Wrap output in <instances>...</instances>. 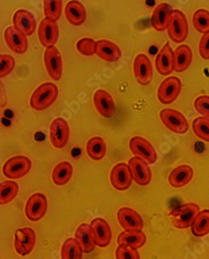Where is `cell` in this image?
I'll return each instance as SVG.
<instances>
[{
  "label": "cell",
  "mask_w": 209,
  "mask_h": 259,
  "mask_svg": "<svg viewBox=\"0 0 209 259\" xmlns=\"http://www.w3.org/2000/svg\"><path fill=\"white\" fill-rule=\"evenodd\" d=\"M193 25L198 32L205 34L209 31V12L200 9L193 16Z\"/></svg>",
  "instance_id": "obj_34"
},
{
  "label": "cell",
  "mask_w": 209,
  "mask_h": 259,
  "mask_svg": "<svg viewBox=\"0 0 209 259\" xmlns=\"http://www.w3.org/2000/svg\"><path fill=\"white\" fill-rule=\"evenodd\" d=\"M65 16L68 22L72 25H81L86 20V10L81 2L72 0L65 7Z\"/></svg>",
  "instance_id": "obj_25"
},
{
  "label": "cell",
  "mask_w": 209,
  "mask_h": 259,
  "mask_svg": "<svg viewBox=\"0 0 209 259\" xmlns=\"http://www.w3.org/2000/svg\"><path fill=\"white\" fill-rule=\"evenodd\" d=\"M73 175L72 164L69 162H61L56 165L52 171V181L58 186L66 185L71 179Z\"/></svg>",
  "instance_id": "obj_29"
},
{
  "label": "cell",
  "mask_w": 209,
  "mask_h": 259,
  "mask_svg": "<svg viewBox=\"0 0 209 259\" xmlns=\"http://www.w3.org/2000/svg\"><path fill=\"white\" fill-rule=\"evenodd\" d=\"M133 179L130 167L127 163H117L113 167L110 173L112 185L118 191H125L129 189Z\"/></svg>",
  "instance_id": "obj_12"
},
{
  "label": "cell",
  "mask_w": 209,
  "mask_h": 259,
  "mask_svg": "<svg viewBox=\"0 0 209 259\" xmlns=\"http://www.w3.org/2000/svg\"><path fill=\"white\" fill-rule=\"evenodd\" d=\"M172 7L162 3L155 7L152 16V26L157 31L168 30L172 19Z\"/></svg>",
  "instance_id": "obj_21"
},
{
  "label": "cell",
  "mask_w": 209,
  "mask_h": 259,
  "mask_svg": "<svg viewBox=\"0 0 209 259\" xmlns=\"http://www.w3.org/2000/svg\"><path fill=\"white\" fill-rule=\"evenodd\" d=\"M107 150L106 142L101 137H93L87 143V153L92 160H101L107 153Z\"/></svg>",
  "instance_id": "obj_30"
},
{
  "label": "cell",
  "mask_w": 209,
  "mask_h": 259,
  "mask_svg": "<svg viewBox=\"0 0 209 259\" xmlns=\"http://www.w3.org/2000/svg\"><path fill=\"white\" fill-rule=\"evenodd\" d=\"M39 39L44 47H53L59 38V27L54 20L44 18L39 27Z\"/></svg>",
  "instance_id": "obj_15"
},
{
  "label": "cell",
  "mask_w": 209,
  "mask_h": 259,
  "mask_svg": "<svg viewBox=\"0 0 209 259\" xmlns=\"http://www.w3.org/2000/svg\"><path fill=\"white\" fill-rule=\"evenodd\" d=\"M75 237L82 247L84 252L88 254L94 251L96 244L93 238L91 227L88 224H81L75 231Z\"/></svg>",
  "instance_id": "obj_27"
},
{
  "label": "cell",
  "mask_w": 209,
  "mask_h": 259,
  "mask_svg": "<svg viewBox=\"0 0 209 259\" xmlns=\"http://www.w3.org/2000/svg\"><path fill=\"white\" fill-rule=\"evenodd\" d=\"M15 66V59L10 55H2L0 57V77L4 78L11 73Z\"/></svg>",
  "instance_id": "obj_38"
},
{
  "label": "cell",
  "mask_w": 209,
  "mask_h": 259,
  "mask_svg": "<svg viewBox=\"0 0 209 259\" xmlns=\"http://www.w3.org/2000/svg\"><path fill=\"white\" fill-rule=\"evenodd\" d=\"M4 38L9 49L16 54H24L28 48L27 35L14 27H8L4 31Z\"/></svg>",
  "instance_id": "obj_14"
},
{
  "label": "cell",
  "mask_w": 209,
  "mask_h": 259,
  "mask_svg": "<svg viewBox=\"0 0 209 259\" xmlns=\"http://www.w3.org/2000/svg\"><path fill=\"white\" fill-rule=\"evenodd\" d=\"M147 237L142 231H124L117 237L119 245H127L138 249L145 245Z\"/></svg>",
  "instance_id": "obj_26"
},
{
  "label": "cell",
  "mask_w": 209,
  "mask_h": 259,
  "mask_svg": "<svg viewBox=\"0 0 209 259\" xmlns=\"http://www.w3.org/2000/svg\"><path fill=\"white\" fill-rule=\"evenodd\" d=\"M97 41L89 37L80 39L77 43V49L82 56H91L96 53Z\"/></svg>",
  "instance_id": "obj_37"
},
{
  "label": "cell",
  "mask_w": 209,
  "mask_h": 259,
  "mask_svg": "<svg viewBox=\"0 0 209 259\" xmlns=\"http://www.w3.org/2000/svg\"><path fill=\"white\" fill-rule=\"evenodd\" d=\"M31 168V161L25 156H16L9 159L3 167L6 177L10 179H20L24 177Z\"/></svg>",
  "instance_id": "obj_4"
},
{
  "label": "cell",
  "mask_w": 209,
  "mask_h": 259,
  "mask_svg": "<svg viewBox=\"0 0 209 259\" xmlns=\"http://www.w3.org/2000/svg\"><path fill=\"white\" fill-rule=\"evenodd\" d=\"M49 138L55 148H63L67 144L69 138V127L67 121L62 118L53 120L49 130Z\"/></svg>",
  "instance_id": "obj_9"
},
{
  "label": "cell",
  "mask_w": 209,
  "mask_h": 259,
  "mask_svg": "<svg viewBox=\"0 0 209 259\" xmlns=\"http://www.w3.org/2000/svg\"><path fill=\"white\" fill-rule=\"evenodd\" d=\"M175 54V69L177 72L187 70L191 66L193 59V53L191 48L187 45L177 47L174 52Z\"/></svg>",
  "instance_id": "obj_28"
},
{
  "label": "cell",
  "mask_w": 209,
  "mask_h": 259,
  "mask_svg": "<svg viewBox=\"0 0 209 259\" xmlns=\"http://www.w3.org/2000/svg\"><path fill=\"white\" fill-rule=\"evenodd\" d=\"M48 202L46 197L42 193L33 194L25 205V215L29 221L36 222L46 215Z\"/></svg>",
  "instance_id": "obj_11"
},
{
  "label": "cell",
  "mask_w": 209,
  "mask_h": 259,
  "mask_svg": "<svg viewBox=\"0 0 209 259\" xmlns=\"http://www.w3.org/2000/svg\"><path fill=\"white\" fill-rule=\"evenodd\" d=\"M182 90V82L177 76H169L164 79L158 89V99L163 105H169L179 97Z\"/></svg>",
  "instance_id": "obj_5"
},
{
  "label": "cell",
  "mask_w": 209,
  "mask_h": 259,
  "mask_svg": "<svg viewBox=\"0 0 209 259\" xmlns=\"http://www.w3.org/2000/svg\"><path fill=\"white\" fill-rule=\"evenodd\" d=\"M119 224L125 231H142L144 227L142 217L133 209L123 207L117 212Z\"/></svg>",
  "instance_id": "obj_20"
},
{
  "label": "cell",
  "mask_w": 209,
  "mask_h": 259,
  "mask_svg": "<svg viewBox=\"0 0 209 259\" xmlns=\"http://www.w3.org/2000/svg\"><path fill=\"white\" fill-rule=\"evenodd\" d=\"M194 170L189 165H180L174 168L169 175V183L176 189L183 188L192 180Z\"/></svg>",
  "instance_id": "obj_23"
},
{
  "label": "cell",
  "mask_w": 209,
  "mask_h": 259,
  "mask_svg": "<svg viewBox=\"0 0 209 259\" xmlns=\"http://www.w3.org/2000/svg\"><path fill=\"white\" fill-rule=\"evenodd\" d=\"M135 79L142 86H147L153 77V67L150 59L145 54H139L133 62Z\"/></svg>",
  "instance_id": "obj_10"
},
{
  "label": "cell",
  "mask_w": 209,
  "mask_h": 259,
  "mask_svg": "<svg viewBox=\"0 0 209 259\" xmlns=\"http://www.w3.org/2000/svg\"><path fill=\"white\" fill-rule=\"evenodd\" d=\"M94 105L98 114L104 118H112L116 113L114 100L110 93L103 89H99L93 97Z\"/></svg>",
  "instance_id": "obj_19"
},
{
  "label": "cell",
  "mask_w": 209,
  "mask_h": 259,
  "mask_svg": "<svg viewBox=\"0 0 209 259\" xmlns=\"http://www.w3.org/2000/svg\"><path fill=\"white\" fill-rule=\"evenodd\" d=\"M96 54L100 59L109 63L117 62L121 57V50L117 44L109 40L97 41Z\"/></svg>",
  "instance_id": "obj_24"
},
{
  "label": "cell",
  "mask_w": 209,
  "mask_h": 259,
  "mask_svg": "<svg viewBox=\"0 0 209 259\" xmlns=\"http://www.w3.org/2000/svg\"><path fill=\"white\" fill-rule=\"evenodd\" d=\"M199 54L204 60H209V31L203 34L200 40Z\"/></svg>",
  "instance_id": "obj_41"
},
{
  "label": "cell",
  "mask_w": 209,
  "mask_h": 259,
  "mask_svg": "<svg viewBox=\"0 0 209 259\" xmlns=\"http://www.w3.org/2000/svg\"><path fill=\"white\" fill-rule=\"evenodd\" d=\"M200 212V208L193 202L183 204L169 213L172 225L177 229H187L191 227L196 217Z\"/></svg>",
  "instance_id": "obj_2"
},
{
  "label": "cell",
  "mask_w": 209,
  "mask_h": 259,
  "mask_svg": "<svg viewBox=\"0 0 209 259\" xmlns=\"http://www.w3.org/2000/svg\"><path fill=\"white\" fill-rule=\"evenodd\" d=\"M194 108L205 118H209V96L208 95H201L197 97L194 103Z\"/></svg>",
  "instance_id": "obj_40"
},
{
  "label": "cell",
  "mask_w": 209,
  "mask_h": 259,
  "mask_svg": "<svg viewBox=\"0 0 209 259\" xmlns=\"http://www.w3.org/2000/svg\"><path fill=\"white\" fill-rule=\"evenodd\" d=\"M59 95V89L55 83L46 82L40 85L30 97V105L36 111H43L55 102Z\"/></svg>",
  "instance_id": "obj_1"
},
{
  "label": "cell",
  "mask_w": 209,
  "mask_h": 259,
  "mask_svg": "<svg viewBox=\"0 0 209 259\" xmlns=\"http://www.w3.org/2000/svg\"><path fill=\"white\" fill-rule=\"evenodd\" d=\"M155 67L162 76H168L175 69V54L169 42H167L157 55Z\"/></svg>",
  "instance_id": "obj_16"
},
{
  "label": "cell",
  "mask_w": 209,
  "mask_h": 259,
  "mask_svg": "<svg viewBox=\"0 0 209 259\" xmlns=\"http://www.w3.org/2000/svg\"><path fill=\"white\" fill-rule=\"evenodd\" d=\"M36 243V234L30 227L17 230L14 234V247L19 255L25 256L34 249Z\"/></svg>",
  "instance_id": "obj_8"
},
{
  "label": "cell",
  "mask_w": 209,
  "mask_h": 259,
  "mask_svg": "<svg viewBox=\"0 0 209 259\" xmlns=\"http://www.w3.org/2000/svg\"><path fill=\"white\" fill-rule=\"evenodd\" d=\"M14 27L27 36H30L36 29V20L31 13L26 10H19L13 17Z\"/></svg>",
  "instance_id": "obj_22"
},
{
  "label": "cell",
  "mask_w": 209,
  "mask_h": 259,
  "mask_svg": "<svg viewBox=\"0 0 209 259\" xmlns=\"http://www.w3.org/2000/svg\"><path fill=\"white\" fill-rule=\"evenodd\" d=\"M45 137H46V136H45L44 133H41V132H38V133H36V136H34L36 141H43Z\"/></svg>",
  "instance_id": "obj_42"
},
{
  "label": "cell",
  "mask_w": 209,
  "mask_h": 259,
  "mask_svg": "<svg viewBox=\"0 0 209 259\" xmlns=\"http://www.w3.org/2000/svg\"><path fill=\"white\" fill-rule=\"evenodd\" d=\"M44 14L46 18L59 20L62 14V1L61 0H44Z\"/></svg>",
  "instance_id": "obj_36"
},
{
  "label": "cell",
  "mask_w": 209,
  "mask_h": 259,
  "mask_svg": "<svg viewBox=\"0 0 209 259\" xmlns=\"http://www.w3.org/2000/svg\"><path fill=\"white\" fill-rule=\"evenodd\" d=\"M130 151L136 157L145 160L146 163L152 164L156 161V150L154 148L152 143L146 139L141 137H134L130 140L129 143Z\"/></svg>",
  "instance_id": "obj_7"
},
{
  "label": "cell",
  "mask_w": 209,
  "mask_h": 259,
  "mask_svg": "<svg viewBox=\"0 0 209 259\" xmlns=\"http://www.w3.org/2000/svg\"><path fill=\"white\" fill-rule=\"evenodd\" d=\"M189 25L185 14L180 10H173L172 22L168 29V35L175 43H181L187 39Z\"/></svg>",
  "instance_id": "obj_6"
},
{
  "label": "cell",
  "mask_w": 209,
  "mask_h": 259,
  "mask_svg": "<svg viewBox=\"0 0 209 259\" xmlns=\"http://www.w3.org/2000/svg\"><path fill=\"white\" fill-rule=\"evenodd\" d=\"M133 180L141 186H146L152 179V170L148 163L138 157H132L128 162Z\"/></svg>",
  "instance_id": "obj_17"
},
{
  "label": "cell",
  "mask_w": 209,
  "mask_h": 259,
  "mask_svg": "<svg viewBox=\"0 0 209 259\" xmlns=\"http://www.w3.org/2000/svg\"><path fill=\"white\" fill-rule=\"evenodd\" d=\"M82 247L77 240L68 238L61 248V259H82Z\"/></svg>",
  "instance_id": "obj_32"
},
{
  "label": "cell",
  "mask_w": 209,
  "mask_h": 259,
  "mask_svg": "<svg viewBox=\"0 0 209 259\" xmlns=\"http://www.w3.org/2000/svg\"><path fill=\"white\" fill-rule=\"evenodd\" d=\"M44 63L49 76L53 80H59L62 77V60L58 49L53 46L46 49Z\"/></svg>",
  "instance_id": "obj_13"
},
{
  "label": "cell",
  "mask_w": 209,
  "mask_h": 259,
  "mask_svg": "<svg viewBox=\"0 0 209 259\" xmlns=\"http://www.w3.org/2000/svg\"><path fill=\"white\" fill-rule=\"evenodd\" d=\"M191 232L197 237H204L209 234V209H204L198 213L191 224Z\"/></svg>",
  "instance_id": "obj_31"
},
{
  "label": "cell",
  "mask_w": 209,
  "mask_h": 259,
  "mask_svg": "<svg viewBox=\"0 0 209 259\" xmlns=\"http://www.w3.org/2000/svg\"><path fill=\"white\" fill-rule=\"evenodd\" d=\"M117 259H141L137 249L127 245H119L116 251Z\"/></svg>",
  "instance_id": "obj_39"
},
{
  "label": "cell",
  "mask_w": 209,
  "mask_h": 259,
  "mask_svg": "<svg viewBox=\"0 0 209 259\" xmlns=\"http://www.w3.org/2000/svg\"><path fill=\"white\" fill-rule=\"evenodd\" d=\"M192 128L196 137L209 143V118L198 117L192 123Z\"/></svg>",
  "instance_id": "obj_35"
},
{
  "label": "cell",
  "mask_w": 209,
  "mask_h": 259,
  "mask_svg": "<svg viewBox=\"0 0 209 259\" xmlns=\"http://www.w3.org/2000/svg\"><path fill=\"white\" fill-rule=\"evenodd\" d=\"M159 115L162 124L172 133L184 134L188 131V121L180 111L171 108H165L160 111Z\"/></svg>",
  "instance_id": "obj_3"
},
{
  "label": "cell",
  "mask_w": 209,
  "mask_h": 259,
  "mask_svg": "<svg viewBox=\"0 0 209 259\" xmlns=\"http://www.w3.org/2000/svg\"><path fill=\"white\" fill-rule=\"evenodd\" d=\"M18 185L13 181H5L0 185V203L5 205L14 200L18 193Z\"/></svg>",
  "instance_id": "obj_33"
},
{
  "label": "cell",
  "mask_w": 209,
  "mask_h": 259,
  "mask_svg": "<svg viewBox=\"0 0 209 259\" xmlns=\"http://www.w3.org/2000/svg\"><path fill=\"white\" fill-rule=\"evenodd\" d=\"M93 238L99 247H106L112 240V231L110 224L101 218H95L90 224Z\"/></svg>",
  "instance_id": "obj_18"
}]
</instances>
